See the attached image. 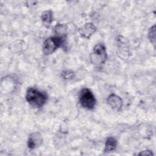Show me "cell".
<instances>
[{"label":"cell","mask_w":156,"mask_h":156,"mask_svg":"<svg viewBox=\"0 0 156 156\" xmlns=\"http://www.w3.org/2000/svg\"><path fill=\"white\" fill-rule=\"evenodd\" d=\"M107 59V54L105 47L102 44H96L91 54V60L94 64L101 65L104 63Z\"/></svg>","instance_id":"cell-4"},{"label":"cell","mask_w":156,"mask_h":156,"mask_svg":"<svg viewBox=\"0 0 156 156\" xmlns=\"http://www.w3.org/2000/svg\"><path fill=\"white\" fill-rule=\"evenodd\" d=\"M117 146L116 140L113 137H108L105 142L104 151L105 152H111L114 151Z\"/></svg>","instance_id":"cell-10"},{"label":"cell","mask_w":156,"mask_h":156,"mask_svg":"<svg viewBox=\"0 0 156 156\" xmlns=\"http://www.w3.org/2000/svg\"><path fill=\"white\" fill-rule=\"evenodd\" d=\"M127 40L124 38L123 37H119L118 38V52L119 54H122V55L121 58L124 56L127 57V54H128V43H127Z\"/></svg>","instance_id":"cell-8"},{"label":"cell","mask_w":156,"mask_h":156,"mask_svg":"<svg viewBox=\"0 0 156 156\" xmlns=\"http://www.w3.org/2000/svg\"><path fill=\"white\" fill-rule=\"evenodd\" d=\"M26 99L32 107L40 108L46 103L48 96L47 94L35 88H29L26 91Z\"/></svg>","instance_id":"cell-1"},{"label":"cell","mask_w":156,"mask_h":156,"mask_svg":"<svg viewBox=\"0 0 156 156\" xmlns=\"http://www.w3.org/2000/svg\"><path fill=\"white\" fill-rule=\"evenodd\" d=\"M148 37L151 42L153 44H155V26H153L150 28L148 33Z\"/></svg>","instance_id":"cell-11"},{"label":"cell","mask_w":156,"mask_h":156,"mask_svg":"<svg viewBox=\"0 0 156 156\" xmlns=\"http://www.w3.org/2000/svg\"><path fill=\"white\" fill-rule=\"evenodd\" d=\"M43 141L41 135L39 132H34L30 135L27 141L29 148L33 149L40 146Z\"/></svg>","instance_id":"cell-5"},{"label":"cell","mask_w":156,"mask_h":156,"mask_svg":"<svg viewBox=\"0 0 156 156\" xmlns=\"http://www.w3.org/2000/svg\"><path fill=\"white\" fill-rule=\"evenodd\" d=\"M140 155H153V153L150 151H144L139 154Z\"/></svg>","instance_id":"cell-13"},{"label":"cell","mask_w":156,"mask_h":156,"mask_svg":"<svg viewBox=\"0 0 156 156\" xmlns=\"http://www.w3.org/2000/svg\"><path fill=\"white\" fill-rule=\"evenodd\" d=\"M74 75V73L73 72H70L69 71H66L63 73V76L64 77V79H71L73 77Z\"/></svg>","instance_id":"cell-12"},{"label":"cell","mask_w":156,"mask_h":156,"mask_svg":"<svg viewBox=\"0 0 156 156\" xmlns=\"http://www.w3.org/2000/svg\"><path fill=\"white\" fill-rule=\"evenodd\" d=\"M96 31V27L93 24L88 23L85 24L81 28L79 29V33L82 37L85 38H90Z\"/></svg>","instance_id":"cell-7"},{"label":"cell","mask_w":156,"mask_h":156,"mask_svg":"<svg viewBox=\"0 0 156 156\" xmlns=\"http://www.w3.org/2000/svg\"><path fill=\"white\" fill-rule=\"evenodd\" d=\"M107 102L108 104L113 109L117 111L120 110L122 107V101L121 98L115 94H110L108 97L107 99Z\"/></svg>","instance_id":"cell-6"},{"label":"cell","mask_w":156,"mask_h":156,"mask_svg":"<svg viewBox=\"0 0 156 156\" xmlns=\"http://www.w3.org/2000/svg\"><path fill=\"white\" fill-rule=\"evenodd\" d=\"M41 18L43 24L48 27L52 21V12L50 10H45L41 13Z\"/></svg>","instance_id":"cell-9"},{"label":"cell","mask_w":156,"mask_h":156,"mask_svg":"<svg viewBox=\"0 0 156 156\" xmlns=\"http://www.w3.org/2000/svg\"><path fill=\"white\" fill-rule=\"evenodd\" d=\"M79 102L80 105L87 110L94 108L96 100L93 93L88 88H83L79 94Z\"/></svg>","instance_id":"cell-2"},{"label":"cell","mask_w":156,"mask_h":156,"mask_svg":"<svg viewBox=\"0 0 156 156\" xmlns=\"http://www.w3.org/2000/svg\"><path fill=\"white\" fill-rule=\"evenodd\" d=\"M62 37H52L47 38L43 44V52L45 55L52 54L63 43Z\"/></svg>","instance_id":"cell-3"}]
</instances>
